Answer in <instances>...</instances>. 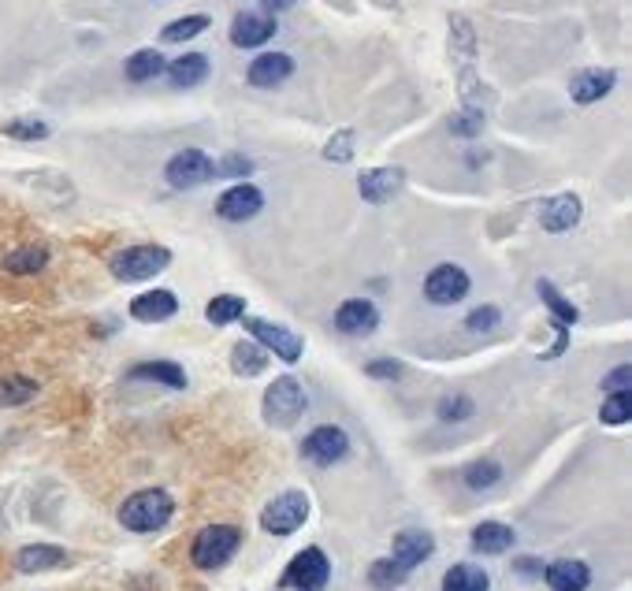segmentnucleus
<instances>
[{
	"label": "nucleus",
	"mask_w": 632,
	"mask_h": 591,
	"mask_svg": "<svg viewBox=\"0 0 632 591\" xmlns=\"http://www.w3.org/2000/svg\"><path fill=\"white\" fill-rule=\"evenodd\" d=\"M49 264V250L45 246H23V250H12L4 257V268L12 272V276H34Z\"/></svg>",
	"instance_id": "26"
},
{
	"label": "nucleus",
	"mask_w": 632,
	"mask_h": 591,
	"mask_svg": "<svg viewBox=\"0 0 632 591\" xmlns=\"http://www.w3.org/2000/svg\"><path fill=\"white\" fill-rule=\"evenodd\" d=\"M499 320H502V313L495 309V305H480V309H473L469 313V320H465V328L469 331H491V328H499Z\"/></svg>",
	"instance_id": "40"
},
{
	"label": "nucleus",
	"mask_w": 632,
	"mask_h": 591,
	"mask_svg": "<svg viewBox=\"0 0 632 591\" xmlns=\"http://www.w3.org/2000/svg\"><path fill=\"white\" fill-rule=\"evenodd\" d=\"M0 131L8 138H19V142H41V138H49V123H41V119H12Z\"/></svg>",
	"instance_id": "35"
},
{
	"label": "nucleus",
	"mask_w": 632,
	"mask_h": 591,
	"mask_svg": "<svg viewBox=\"0 0 632 591\" xmlns=\"http://www.w3.org/2000/svg\"><path fill=\"white\" fill-rule=\"evenodd\" d=\"M238 543H242V532L235 525H209L198 532L194 547H190V558H194L198 569H220V565L235 558Z\"/></svg>",
	"instance_id": "3"
},
{
	"label": "nucleus",
	"mask_w": 632,
	"mask_h": 591,
	"mask_svg": "<svg viewBox=\"0 0 632 591\" xmlns=\"http://www.w3.org/2000/svg\"><path fill=\"white\" fill-rule=\"evenodd\" d=\"M331 580V562L320 547H305L302 554H294V562L283 573V588L294 591H324Z\"/></svg>",
	"instance_id": "5"
},
{
	"label": "nucleus",
	"mask_w": 632,
	"mask_h": 591,
	"mask_svg": "<svg viewBox=\"0 0 632 591\" xmlns=\"http://www.w3.org/2000/svg\"><path fill=\"white\" fill-rule=\"evenodd\" d=\"M261 209H264V194L257 190V186H250V183L231 186V190H227V194H220V201H216V212H220L224 220H231V224L253 220V216H257Z\"/></svg>",
	"instance_id": "11"
},
{
	"label": "nucleus",
	"mask_w": 632,
	"mask_h": 591,
	"mask_svg": "<svg viewBox=\"0 0 632 591\" xmlns=\"http://www.w3.org/2000/svg\"><path fill=\"white\" fill-rule=\"evenodd\" d=\"M309 409V398H305L302 383L294 376H279L268 391H264V421L272 428H294L302 421V413Z\"/></svg>",
	"instance_id": "2"
},
{
	"label": "nucleus",
	"mask_w": 632,
	"mask_h": 591,
	"mask_svg": "<svg viewBox=\"0 0 632 591\" xmlns=\"http://www.w3.org/2000/svg\"><path fill=\"white\" fill-rule=\"evenodd\" d=\"M402 361H369V376L376 380H402Z\"/></svg>",
	"instance_id": "43"
},
{
	"label": "nucleus",
	"mask_w": 632,
	"mask_h": 591,
	"mask_svg": "<svg viewBox=\"0 0 632 591\" xmlns=\"http://www.w3.org/2000/svg\"><path fill=\"white\" fill-rule=\"evenodd\" d=\"M450 34H454V49H458L461 56H473L476 38H473V27H469L465 15H454V19H450Z\"/></svg>",
	"instance_id": "39"
},
{
	"label": "nucleus",
	"mask_w": 632,
	"mask_h": 591,
	"mask_svg": "<svg viewBox=\"0 0 632 591\" xmlns=\"http://www.w3.org/2000/svg\"><path fill=\"white\" fill-rule=\"evenodd\" d=\"M402 183H406L402 168H372V171H361L357 190H361V197H365V201H372V205H383V201H391V197L402 190Z\"/></svg>",
	"instance_id": "13"
},
{
	"label": "nucleus",
	"mask_w": 632,
	"mask_h": 591,
	"mask_svg": "<svg viewBox=\"0 0 632 591\" xmlns=\"http://www.w3.org/2000/svg\"><path fill=\"white\" fill-rule=\"evenodd\" d=\"M354 142H357L354 131L331 134V142L324 145V160H331V164H346V160H354Z\"/></svg>",
	"instance_id": "37"
},
{
	"label": "nucleus",
	"mask_w": 632,
	"mask_h": 591,
	"mask_svg": "<svg viewBox=\"0 0 632 591\" xmlns=\"http://www.w3.org/2000/svg\"><path fill=\"white\" fill-rule=\"evenodd\" d=\"M164 175H168V183H172L175 190H194V186L209 183L212 175H216V164H212L201 149H183V153H175V157L168 160Z\"/></svg>",
	"instance_id": "7"
},
{
	"label": "nucleus",
	"mask_w": 632,
	"mask_h": 591,
	"mask_svg": "<svg viewBox=\"0 0 632 591\" xmlns=\"http://www.w3.org/2000/svg\"><path fill=\"white\" fill-rule=\"evenodd\" d=\"M34 394H38V383L30 376H4L0 380V406H27Z\"/></svg>",
	"instance_id": "30"
},
{
	"label": "nucleus",
	"mask_w": 632,
	"mask_h": 591,
	"mask_svg": "<svg viewBox=\"0 0 632 591\" xmlns=\"http://www.w3.org/2000/svg\"><path fill=\"white\" fill-rule=\"evenodd\" d=\"M488 588H491L488 573L469 562L447 569V577H443V591H488Z\"/></svg>",
	"instance_id": "25"
},
{
	"label": "nucleus",
	"mask_w": 632,
	"mask_h": 591,
	"mask_svg": "<svg viewBox=\"0 0 632 591\" xmlns=\"http://www.w3.org/2000/svg\"><path fill=\"white\" fill-rule=\"evenodd\" d=\"M502 480V469L499 461H473L469 469H465V487L469 491H488Z\"/></svg>",
	"instance_id": "33"
},
{
	"label": "nucleus",
	"mask_w": 632,
	"mask_h": 591,
	"mask_svg": "<svg viewBox=\"0 0 632 591\" xmlns=\"http://www.w3.org/2000/svg\"><path fill=\"white\" fill-rule=\"evenodd\" d=\"M164 67L168 64H164V56H160L157 49H138V53L127 60L123 71H127V79L131 82H149V79H157Z\"/></svg>",
	"instance_id": "27"
},
{
	"label": "nucleus",
	"mask_w": 632,
	"mask_h": 591,
	"mask_svg": "<svg viewBox=\"0 0 632 591\" xmlns=\"http://www.w3.org/2000/svg\"><path fill=\"white\" fill-rule=\"evenodd\" d=\"M536 290H540V298L547 302V309L554 313V320H558V324H577L580 313L566 302V298H562V294H558V290H554L551 279H540V283H536Z\"/></svg>",
	"instance_id": "32"
},
{
	"label": "nucleus",
	"mask_w": 632,
	"mask_h": 591,
	"mask_svg": "<svg viewBox=\"0 0 632 591\" xmlns=\"http://www.w3.org/2000/svg\"><path fill=\"white\" fill-rule=\"evenodd\" d=\"M264 365H268V354H264L257 342H238L231 350V368L238 376H261Z\"/></svg>",
	"instance_id": "28"
},
{
	"label": "nucleus",
	"mask_w": 632,
	"mask_h": 591,
	"mask_svg": "<svg viewBox=\"0 0 632 591\" xmlns=\"http://www.w3.org/2000/svg\"><path fill=\"white\" fill-rule=\"evenodd\" d=\"M543 577L551 584V591H584L592 584V569L577 558H562V562H554L543 569Z\"/></svg>",
	"instance_id": "19"
},
{
	"label": "nucleus",
	"mask_w": 632,
	"mask_h": 591,
	"mask_svg": "<svg viewBox=\"0 0 632 591\" xmlns=\"http://www.w3.org/2000/svg\"><path fill=\"white\" fill-rule=\"evenodd\" d=\"M469 272L465 268H458V264H439V268H432L428 272V279H424V294H428V302L435 305H454L461 302L465 294H469Z\"/></svg>",
	"instance_id": "8"
},
{
	"label": "nucleus",
	"mask_w": 632,
	"mask_h": 591,
	"mask_svg": "<svg viewBox=\"0 0 632 591\" xmlns=\"http://www.w3.org/2000/svg\"><path fill=\"white\" fill-rule=\"evenodd\" d=\"M172 513H175L172 495L153 487V491H138V495H131V499L123 502L119 521H123V528H131V532H157V528H164L172 521Z\"/></svg>",
	"instance_id": "1"
},
{
	"label": "nucleus",
	"mask_w": 632,
	"mask_h": 591,
	"mask_svg": "<svg viewBox=\"0 0 632 591\" xmlns=\"http://www.w3.org/2000/svg\"><path fill=\"white\" fill-rule=\"evenodd\" d=\"M67 562L64 547H53V543H30L23 551L15 554V565L19 573H45V569H60Z\"/></svg>",
	"instance_id": "21"
},
{
	"label": "nucleus",
	"mask_w": 632,
	"mask_h": 591,
	"mask_svg": "<svg viewBox=\"0 0 632 591\" xmlns=\"http://www.w3.org/2000/svg\"><path fill=\"white\" fill-rule=\"evenodd\" d=\"M276 34V19L272 15H257V12H242L231 23V41L238 49H257L264 41Z\"/></svg>",
	"instance_id": "16"
},
{
	"label": "nucleus",
	"mask_w": 632,
	"mask_h": 591,
	"mask_svg": "<svg viewBox=\"0 0 632 591\" xmlns=\"http://www.w3.org/2000/svg\"><path fill=\"white\" fill-rule=\"evenodd\" d=\"M302 454L309 461H316V465H335V461H343L350 454V439H346L343 428L320 424L302 439Z\"/></svg>",
	"instance_id": "9"
},
{
	"label": "nucleus",
	"mask_w": 632,
	"mask_h": 591,
	"mask_svg": "<svg viewBox=\"0 0 632 591\" xmlns=\"http://www.w3.org/2000/svg\"><path fill=\"white\" fill-rule=\"evenodd\" d=\"M514 528L499 525V521H484V525L473 528V551L480 554H502L514 547Z\"/></svg>",
	"instance_id": "23"
},
{
	"label": "nucleus",
	"mask_w": 632,
	"mask_h": 591,
	"mask_svg": "<svg viewBox=\"0 0 632 591\" xmlns=\"http://www.w3.org/2000/svg\"><path fill=\"white\" fill-rule=\"evenodd\" d=\"M290 75H294V60H290L287 53L257 56V60L250 64V71H246L250 86H257V90H272V86H279V82H287Z\"/></svg>",
	"instance_id": "14"
},
{
	"label": "nucleus",
	"mask_w": 632,
	"mask_h": 591,
	"mask_svg": "<svg viewBox=\"0 0 632 591\" xmlns=\"http://www.w3.org/2000/svg\"><path fill=\"white\" fill-rule=\"evenodd\" d=\"M629 383H632V368L629 365H618L610 376L603 380V391H610V394H618V391H629Z\"/></svg>",
	"instance_id": "42"
},
{
	"label": "nucleus",
	"mask_w": 632,
	"mask_h": 591,
	"mask_svg": "<svg viewBox=\"0 0 632 591\" xmlns=\"http://www.w3.org/2000/svg\"><path fill=\"white\" fill-rule=\"evenodd\" d=\"M543 565L540 562H532V558H521V562H517V573H525V577H532V573H540Z\"/></svg>",
	"instance_id": "44"
},
{
	"label": "nucleus",
	"mask_w": 632,
	"mask_h": 591,
	"mask_svg": "<svg viewBox=\"0 0 632 591\" xmlns=\"http://www.w3.org/2000/svg\"><path fill=\"white\" fill-rule=\"evenodd\" d=\"M205 30H209V15H186V19H175V23H168L160 38L172 41V45H179V41L198 38V34H205Z\"/></svg>",
	"instance_id": "31"
},
{
	"label": "nucleus",
	"mask_w": 632,
	"mask_h": 591,
	"mask_svg": "<svg viewBox=\"0 0 632 591\" xmlns=\"http://www.w3.org/2000/svg\"><path fill=\"white\" fill-rule=\"evenodd\" d=\"M435 551V539L428 536V532H398L395 539V554H391V562L398 565V569H417L421 562H428Z\"/></svg>",
	"instance_id": "18"
},
{
	"label": "nucleus",
	"mask_w": 632,
	"mask_h": 591,
	"mask_svg": "<svg viewBox=\"0 0 632 591\" xmlns=\"http://www.w3.org/2000/svg\"><path fill=\"white\" fill-rule=\"evenodd\" d=\"M205 316H209L212 324H235V320H242L246 316V302L238 298V294H216L209 305H205Z\"/></svg>",
	"instance_id": "29"
},
{
	"label": "nucleus",
	"mask_w": 632,
	"mask_h": 591,
	"mask_svg": "<svg viewBox=\"0 0 632 591\" xmlns=\"http://www.w3.org/2000/svg\"><path fill=\"white\" fill-rule=\"evenodd\" d=\"M380 324V313H376V305L365 302V298H350V302L339 305V313H335V328L343 331V335H372Z\"/></svg>",
	"instance_id": "12"
},
{
	"label": "nucleus",
	"mask_w": 632,
	"mask_h": 591,
	"mask_svg": "<svg viewBox=\"0 0 632 591\" xmlns=\"http://www.w3.org/2000/svg\"><path fill=\"white\" fill-rule=\"evenodd\" d=\"M473 413H476L473 398H465V394H454V398H443V402H439V417H443V421H469Z\"/></svg>",
	"instance_id": "38"
},
{
	"label": "nucleus",
	"mask_w": 632,
	"mask_h": 591,
	"mask_svg": "<svg viewBox=\"0 0 632 591\" xmlns=\"http://www.w3.org/2000/svg\"><path fill=\"white\" fill-rule=\"evenodd\" d=\"M127 376L131 380H157L164 387H172V391H183L186 387V372L179 365H172V361H145V365H134Z\"/></svg>",
	"instance_id": "24"
},
{
	"label": "nucleus",
	"mask_w": 632,
	"mask_h": 591,
	"mask_svg": "<svg viewBox=\"0 0 632 591\" xmlns=\"http://www.w3.org/2000/svg\"><path fill=\"white\" fill-rule=\"evenodd\" d=\"M224 171H231V175H235V171H250V160H238V157H231L224 164Z\"/></svg>",
	"instance_id": "46"
},
{
	"label": "nucleus",
	"mask_w": 632,
	"mask_h": 591,
	"mask_svg": "<svg viewBox=\"0 0 632 591\" xmlns=\"http://www.w3.org/2000/svg\"><path fill=\"white\" fill-rule=\"evenodd\" d=\"M614 90V71H599V67H592V71H580L577 79L569 82V97L577 101V105H595L599 97H606V93Z\"/></svg>",
	"instance_id": "20"
},
{
	"label": "nucleus",
	"mask_w": 632,
	"mask_h": 591,
	"mask_svg": "<svg viewBox=\"0 0 632 591\" xmlns=\"http://www.w3.org/2000/svg\"><path fill=\"white\" fill-rule=\"evenodd\" d=\"M172 264V253L164 246H131L112 257V276L123 283H138V279H153Z\"/></svg>",
	"instance_id": "4"
},
{
	"label": "nucleus",
	"mask_w": 632,
	"mask_h": 591,
	"mask_svg": "<svg viewBox=\"0 0 632 591\" xmlns=\"http://www.w3.org/2000/svg\"><path fill=\"white\" fill-rule=\"evenodd\" d=\"M164 71H168L172 86H179V90H190V86H198V82L209 79V56H205V53H186V56H179L175 64L164 67Z\"/></svg>",
	"instance_id": "22"
},
{
	"label": "nucleus",
	"mask_w": 632,
	"mask_h": 591,
	"mask_svg": "<svg viewBox=\"0 0 632 591\" xmlns=\"http://www.w3.org/2000/svg\"><path fill=\"white\" fill-rule=\"evenodd\" d=\"M629 413H632L629 391H618V394H610V398L603 402V409H599V421H603V424H625V421H629Z\"/></svg>",
	"instance_id": "36"
},
{
	"label": "nucleus",
	"mask_w": 632,
	"mask_h": 591,
	"mask_svg": "<svg viewBox=\"0 0 632 591\" xmlns=\"http://www.w3.org/2000/svg\"><path fill=\"white\" fill-rule=\"evenodd\" d=\"M264 4V12H287L294 0H261Z\"/></svg>",
	"instance_id": "45"
},
{
	"label": "nucleus",
	"mask_w": 632,
	"mask_h": 591,
	"mask_svg": "<svg viewBox=\"0 0 632 591\" xmlns=\"http://www.w3.org/2000/svg\"><path fill=\"white\" fill-rule=\"evenodd\" d=\"M175 313H179V298L172 290H149V294H138L131 302V316L142 324H164Z\"/></svg>",
	"instance_id": "15"
},
{
	"label": "nucleus",
	"mask_w": 632,
	"mask_h": 591,
	"mask_svg": "<svg viewBox=\"0 0 632 591\" xmlns=\"http://www.w3.org/2000/svg\"><path fill=\"white\" fill-rule=\"evenodd\" d=\"M480 127H484V116L473 112V108H469V112H461L458 119H450V131L465 134V138H469V134H480Z\"/></svg>",
	"instance_id": "41"
},
{
	"label": "nucleus",
	"mask_w": 632,
	"mask_h": 591,
	"mask_svg": "<svg viewBox=\"0 0 632 591\" xmlns=\"http://www.w3.org/2000/svg\"><path fill=\"white\" fill-rule=\"evenodd\" d=\"M580 197L577 194H558L551 197V201H543L540 209V224L551 231V235H558V231H569V227L580 224Z\"/></svg>",
	"instance_id": "17"
},
{
	"label": "nucleus",
	"mask_w": 632,
	"mask_h": 591,
	"mask_svg": "<svg viewBox=\"0 0 632 591\" xmlns=\"http://www.w3.org/2000/svg\"><path fill=\"white\" fill-rule=\"evenodd\" d=\"M369 580H372V588H380V591H395L402 580H406V569H398L391 558H380V562H372L369 569Z\"/></svg>",
	"instance_id": "34"
},
{
	"label": "nucleus",
	"mask_w": 632,
	"mask_h": 591,
	"mask_svg": "<svg viewBox=\"0 0 632 591\" xmlns=\"http://www.w3.org/2000/svg\"><path fill=\"white\" fill-rule=\"evenodd\" d=\"M246 328H250V335L257 339L261 350H272V354L283 357L287 365H294V361L302 357V339H298L294 331L279 328V324H268V320H246Z\"/></svg>",
	"instance_id": "10"
},
{
	"label": "nucleus",
	"mask_w": 632,
	"mask_h": 591,
	"mask_svg": "<svg viewBox=\"0 0 632 591\" xmlns=\"http://www.w3.org/2000/svg\"><path fill=\"white\" fill-rule=\"evenodd\" d=\"M305 517H309V499H305L302 491H283L279 499H272L264 506L261 528L272 532V536H290V532H298L305 525Z\"/></svg>",
	"instance_id": "6"
}]
</instances>
